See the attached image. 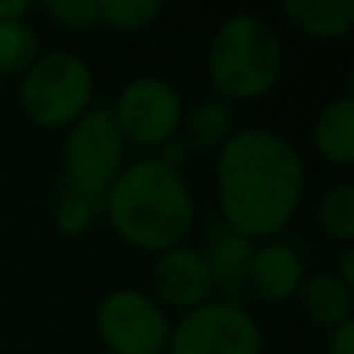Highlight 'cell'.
<instances>
[{"instance_id": "5bb4252c", "label": "cell", "mask_w": 354, "mask_h": 354, "mask_svg": "<svg viewBox=\"0 0 354 354\" xmlns=\"http://www.w3.org/2000/svg\"><path fill=\"white\" fill-rule=\"evenodd\" d=\"M283 19L314 41H339L354 28V0H283Z\"/></svg>"}, {"instance_id": "603a6c76", "label": "cell", "mask_w": 354, "mask_h": 354, "mask_svg": "<svg viewBox=\"0 0 354 354\" xmlns=\"http://www.w3.org/2000/svg\"><path fill=\"white\" fill-rule=\"evenodd\" d=\"M342 283H348L354 289V249L351 245H342V258H339V270H333Z\"/></svg>"}, {"instance_id": "d6986e66", "label": "cell", "mask_w": 354, "mask_h": 354, "mask_svg": "<svg viewBox=\"0 0 354 354\" xmlns=\"http://www.w3.org/2000/svg\"><path fill=\"white\" fill-rule=\"evenodd\" d=\"M97 214H100L97 205H91L87 199H81L75 193L59 189V199L53 205V227L62 236H81V233H87L93 227Z\"/></svg>"}, {"instance_id": "3957f363", "label": "cell", "mask_w": 354, "mask_h": 354, "mask_svg": "<svg viewBox=\"0 0 354 354\" xmlns=\"http://www.w3.org/2000/svg\"><path fill=\"white\" fill-rule=\"evenodd\" d=\"M286 53L283 37L270 19L239 10L221 19L205 53V75L212 93L224 103H252L280 84Z\"/></svg>"}, {"instance_id": "9c48e42d", "label": "cell", "mask_w": 354, "mask_h": 354, "mask_svg": "<svg viewBox=\"0 0 354 354\" xmlns=\"http://www.w3.org/2000/svg\"><path fill=\"white\" fill-rule=\"evenodd\" d=\"M149 295L159 301L165 311L187 314L202 308L205 301L218 299L214 292V277L208 270V261L202 249L183 243L174 249H165L153 255L149 264Z\"/></svg>"}, {"instance_id": "30bf717a", "label": "cell", "mask_w": 354, "mask_h": 354, "mask_svg": "<svg viewBox=\"0 0 354 354\" xmlns=\"http://www.w3.org/2000/svg\"><path fill=\"white\" fill-rule=\"evenodd\" d=\"M305 283V258L292 243L283 239H264L255 243L245 274V289L264 305H286L299 295Z\"/></svg>"}, {"instance_id": "44dd1931", "label": "cell", "mask_w": 354, "mask_h": 354, "mask_svg": "<svg viewBox=\"0 0 354 354\" xmlns=\"http://www.w3.org/2000/svg\"><path fill=\"white\" fill-rule=\"evenodd\" d=\"M324 354H354V320L342 324L339 330L326 333V351Z\"/></svg>"}, {"instance_id": "7402d4cb", "label": "cell", "mask_w": 354, "mask_h": 354, "mask_svg": "<svg viewBox=\"0 0 354 354\" xmlns=\"http://www.w3.org/2000/svg\"><path fill=\"white\" fill-rule=\"evenodd\" d=\"M31 0H0V22L6 19H28Z\"/></svg>"}, {"instance_id": "4fadbf2b", "label": "cell", "mask_w": 354, "mask_h": 354, "mask_svg": "<svg viewBox=\"0 0 354 354\" xmlns=\"http://www.w3.org/2000/svg\"><path fill=\"white\" fill-rule=\"evenodd\" d=\"M299 305L305 311V317L314 326H320L324 333L339 330L342 324H351L354 314V289L348 283H342L333 270H317L308 274L305 283L299 289Z\"/></svg>"}, {"instance_id": "8fae6325", "label": "cell", "mask_w": 354, "mask_h": 354, "mask_svg": "<svg viewBox=\"0 0 354 354\" xmlns=\"http://www.w3.org/2000/svg\"><path fill=\"white\" fill-rule=\"evenodd\" d=\"M311 147L326 165L348 168L354 162V97L326 100L311 122Z\"/></svg>"}, {"instance_id": "52a82bcc", "label": "cell", "mask_w": 354, "mask_h": 354, "mask_svg": "<svg viewBox=\"0 0 354 354\" xmlns=\"http://www.w3.org/2000/svg\"><path fill=\"white\" fill-rule=\"evenodd\" d=\"M109 115L128 147L156 153L180 131L183 97L162 75H137L115 93Z\"/></svg>"}, {"instance_id": "6da1fadb", "label": "cell", "mask_w": 354, "mask_h": 354, "mask_svg": "<svg viewBox=\"0 0 354 354\" xmlns=\"http://www.w3.org/2000/svg\"><path fill=\"white\" fill-rule=\"evenodd\" d=\"M308 168L299 147L268 124L236 128L214 153V199L224 230L277 239L299 214Z\"/></svg>"}, {"instance_id": "9a60e30c", "label": "cell", "mask_w": 354, "mask_h": 354, "mask_svg": "<svg viewBox=\"0 0 354 354\" xmlns=\"http://www.w3.org/2000/svg\"><path fill=\"white\" fill-rule=\"evenodd\" d=\"M252 252H255V243L239 233L221 230L208 239V245L202 249L208 261V270L214 277V292L218 299L236 301V292L245 289V274H249V261Z\"/></svg>"}, {"instance_id": "ffe728a7", "label": "cell", "mask_w": 354, "mask_h": 354, "mask_svg": "<svg viewBox=\"0 0 354 354\" xmlns=\"http://www.w3.org/2000/svg\"><path fill=\"white\" fill-rule=\"evenodd\" d=\"M44 12L72 31H87L100 25V0H47Z\"/></svg>"}, {"instance_id": "5b68a950", "label": "cell", "mask_w": 354, "mask_h": 354, "mask_svg": "<svg viewBox=\"0 0 354 354\" xmlns=\"http://www.w3.org/2000/svg\"><path fill=\"white\" fill-rule=\"evenodd\" d=\"M128 165V143L118 134L109 109L93 106L66 131L62 140V189L103 208V199L122 168Z\"/></svg>"}, {"instance_id": "7c38bea8", "label": "cell", "mask_w": 354, "mask_h": 354, "mask_svg": "<svg viewBox=\"0 0 354 354\" xmlns=\"http://www.w3.org/2000/svg\"><path fill=\"white\" fill-rule=\"evenodd\" d=\"M236 131L233 124V106L224 103L214 93H202L193 103H183V118H180V143L193 153H218L227 143V137Z\"/></svg>"}, {"instance_id": "8992f818", "label": "cell", "mask_w": 354, "mask_h": 354, "mask_svg": "<svg viewBox=\"0 0 354 354\" xmlns=\"http://www.w3.org/2000/svg\"><path fill=\"white\" fill-rule=\"evenodd\" d=\"M171 314L137 286H118L97 301L93 330L109 354H165Z\"/></svg>"}, {"instance_id": "2e32d148", "label": "cell", "mask_w": 354, "mask_h": 354, "mask_svg": "<svg viewBox=\"0 0 354 354\" xmlns=\"http://www.w3.org/2000/svg\"><path fill=\"white\" fill-rule=\"evenodd\" d=\"M314 221L317 230L324 233L330 243L351 245L354 239V183L339 180L333 187H326L314 208Z\"/></svg>"}, {"instance_id": "ac0fdd59", "label": "cell", "mask_w": 354, "mask_h": 354, "mask_svg": "<svg viewBox=\"0 0 354 354\" xmlns=\"http://www.w3.org/2000/svg\"><path fill=\"white\" fill-rule=\"evenodd\" d=\"M165 6L159 0H100V25L112 31H147L149 25L159 22Z\"/></svg>"}, {"instance_id": "277c9868", "label": "cell", "mask_w": 354, "mask_h": 354, "mask_svg": "<svg viewBox=\"0 0 354 354\" xmlns=\"http://www.w3.org/2000/svg\"><path fill=\"white\" fill-rule=\"evenodd\" d=\"M97 78L84 56L72 50H41L19 78V109L37 131H68L93 109Z\"/></svg>"}, {"instance_id": "7a4b0ae2", "label": "cell", "mask_w": 354, "mask_h": 354, "mask_svg": "<svg viewBox=\"0 0 354 354\" xmlns=\"http://www.w3.org/2000/svg\"><path fill=\"white\" fill-rule=\"evenodd\" d=\"M100 214L122 243L159 255L183 245L196 227V196L177 168L143 156L122 168L109 187Z\"/></svg>"}, {"instance_id": "e0dca14e", "label": "cell", "mask_w": 354, "mask_h": 354, "mask_svg": "<svg viewBox=\"0 0 354 354\" xmlns=\"http://www.w3.org/2000/svg\"><path fill=\"white\" fill-rule=\"evenodd\" d=\"M41 56V37L28 19H6L0 22V75L22 78Z\"/></svg>"}, {"instance_id": "ba28073f", "label": "cell", "mask_w": 354, "mask_h": 354, "mask_svg": "<svg viewBox=\"0 0 354 354\" xmlns=\"http://www.w3.org/2000/svg\"><path fill=\"white\" fill-rule=\"evenodd\" d=\"M165 354H264V333L249 308L212 299L174 320Z\"/></svg>"}]
</instances>
